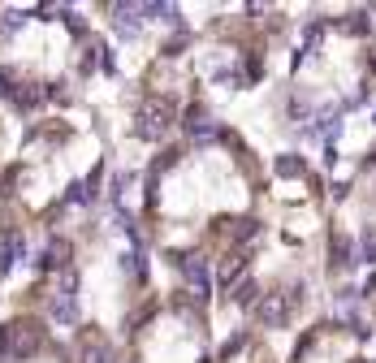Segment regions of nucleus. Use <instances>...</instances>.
Returning <instances> with one entry per match:
<instances>
[{
	"instance_id": "nucleus-5",
	"label": "nucleus",
	"mask_w": 376,
	"mask_h": 363,
	"mask_svg": "<svg viewBox=\"0 0 376 363\" xmlns=\"http://www.w3.org/2000/svg\"><path fill=\"white\" fill-rule=\"evenodd\" d=\"M242 264H247V251L238 246V251H230V255L221 259V269H217V277H221V281H234V277L242 273Z\"/></svg>"
},
{
	"instance_id": "nucleus-1",
	"label": "nucleus",
	"mask_w": 376,
	"mask_h": 363,
	"mask_svg": "<svg viewBox=\"0 0 376 363\" xmlns=\"http://www.w3.org/2000/svg\"><path fill=\"white\" fill-rule=\"evenodd\" d=\"M43 342H48V329L35 316H18L9 325H0V354L9 359H31L43 350Z\"/></svg>"
},
{
	"instance_id": "nucleus-8",
	"label": "nucleus",
	"mask_w": 376,
	"mask_h": 363,
	"mask_svg": "<svg viewBox=\"0 0 376 363\" xmlns=\"http://www.w3.org/2000/svg\"><path fill=\"white\" fill-rule=\"evenodd\" d=\"M277 173H286V178H303L307 169H303L299 156H286V161H277Z\"/></svg>"
},
{
	"instance_id": "nucleus-6",
	"label": "nucleus",
	"mask_w": 376,
	"mask_h": 363,
	"mask_svg": "<svg viewBox=\"0 0 376 363\" xmlns=\"http://www.w3.org/2000/svg\"><path fill=\"white\" fill-rule=\"evenodd\" d=\"M70 255H74V246H70L65 238H57V242L48 246V255H43V264H48V269H57V264H65Z\"/></svg>"
},
{
	"instance_id": "nucleus-2",
	"label": "nucleus",
	"mask_w": 376,
	"mask_h": 363,
	"mask_svg": "<svg viewBox=\"0 0 376 363\" xmlns=\"http://www.w3.org/2000/svg\"><path fill=\"white\" fill-rule=\"evenodd\" d=\"M173 117H178V109H173V99H165V95H147L143 104H139V134L143 139H165L169 134V126H173Z\"/></svg>"
},
{
	"instance_id": "nucleus-7",
	"label": "nucleus",
	"mask_w": 376,
	"mask_h": 363,
	"mask_svg": "<svg viewBox=\"0 0 376 363\" xmlns=\"http://www.w3.org/2000/svg\"><path fill=\"white\" fill-rule=\"evenodd\" d=\"M234 303H238V307H247V303H259V290H255V281H242V286L234 290Z\"/></svg>"
},
{
	"instance_id": "nucleus-3",
	"label": "nucleus",
	"mask_w": 376,
	"mask_h": 363,
	"mask_svg": "<svg viewBox=\"0 0 376 363\" xmlns=\"http://www.w3.org/2000/svg\"><path fill=\"white\" fill-rule=\"evenodd\" d=\"M74 350H78V363H109V337H104L95 325L78 329V337H74Z\"/></svg>"
},
{
	"instance_id": "nucleus-4",
	"label": "nucleus",
	"mask_w": 376,
	"mask_h": 363,
	"mask_svg": "<svg viewBox=\"0 0 376 363\" xmlns=\"http://www.w3.org/2000/svg\"><path fill=\"white\" fill-rule=\"evenodd\" d=\"M290 311H294V294H281V290H273V294H264L259 298V325H286L290 320Z\"/></svg>"
}]
</instances>
